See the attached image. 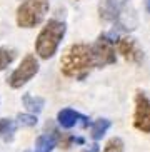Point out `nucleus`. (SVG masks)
<instances>
[{
	"label": "nucleus",
	"mask_w": 150,
	"mask_h": 152,
	"mask_svg": "<svg viewBox=\"0 0 150 152\" xmlns=\"http://www.w3.org/2000/svg\"><path fill=\"white\" fill-rule=\"evenodd\" d=\"M62 72L67 77L84 79L92 69L100 67L97 52L93 49V44H74L63 52L60 58Z\"/></svg>",
	"instance_id": "nucleus-1"
},
{
	"label": "nucleus",
	"mask_w": 150,
	"mask_h": 152,
	"mask_svg": "<svg viewBox=\"0 0 150 152\" xmlns=\"http://www.w3.org/2000/svg\"><path fill=\"white\" fill-rule=\"evenodd\" d=\"M65 30H67L65 22L57 20V18H50L49 22L45 23V27L40 30L35 40V52L39 54V57L42 58L53 57V54L57 52L58 45H60L63 35H65Z\"/></svg>",
	"instance_id": "nucleus-2"
},
{
	"label": "nucleus",
	"mask_w": 150,
	"mask_h": 152,
	"mask_svg": "<svg viewBox=\"0 0 150 152\" xmlns=\"http://www.w3.org/2000/svg\"><path fill=\"white\" fill-rule=\"evenodd\" d=\"M50 0H23L17 9V25L22 28H33L44 22L49 12Z\"/></svg>",
	"instance_id": "nucleus-3"
},
{
	"label": "nucleus",
	"mask_w": 150,
	"mask_h": 152,
	"mask_svg": "<svg viewBox=\"0 0 150 152\" xmlns=\"http://www.w3.org/2000/svg\"><path fill=\"white\" fill-rule=\"evenodd\" d=\"M39 60L35 58V55H25L23 57V60L20 62V65H18L15 70L10 74L9 77V85L12 87V89H20L22 85H25L28 80H32L33 77L37 75V72H39Z\"/></svg>",
	"instance_id": "nucleus-4"
},
{
	"label": "nucleus",
	"mask_w": 150,
	"mask_h": 152,
	"mask_svg": "<svg viewBox=\"0 0 150 152\" xmlns=\"http://www.w3.org/2000/svg\"><path fill=\"white\" fill-rule=\"evenodd\" d=\"M133 127L143 134H150V99L142 90H137L135 94Z\"/></svg>",
	"instance_id": "nucleus-5"
},
{
	"label": "nucleus",
	"mask_w": 150,
	"mask_h": 152,
	"mask_svg": "<svg viewBox=\"0 0 150 152\" xmlns=\"http://www.w3.org/2000/svg\"><path fill=\"white\" fill-rule=\"evenodd\" d=\"M119 54H122V57L125 60L132 64H140L143 60V52H142L140 45L137 44L135 39L132 37H124V39H120L119 40Z\"/></svg>",
	"instance_id": "nucleus-6"
},
{
	"label": "nucleus",
	"mask_w": 150,
	"mask_h": 152,
	"mask_svg": "<svg viewBox=\"0 0 150 152\" xmlns=\"http://www.w3.org/2000/svg\"><path fill=\"white\" fill-rule=\"evenodd\" d=\"M57 121H58V124L62 125L63 129H72V127L77 125L80 121H82L84 127H88V125H90L88 117L82 115V114H79L77 110H74V109H70V107L62 109V110L58 112L57 114Z\"/></svg>",
	"instance_id": "nucleus-7"
},
{
	"label": "nucleus",
	"mask_w": 150,
	"mask_h": 152,
	"mask_svg": "<svg viewBox=\"0 0 150 152\" xmlns=\"http://www.w3.org/2000/svg\"><path fill=\"white\" fill-rule=\"evenodd\" d=\"M127 4L128 0H102L100 7H98L100 17L103 20H117Z\"/></svg>",
	"instance_id": "nucleus-8"
},
{
	"label": "nucleus",
	"mask_w": 150,
	"mask_h": 152,
	"mask_svg": "<svg viewBox=\"0 0 150 152\" xmlns=\"http://www.w3.org/2000/svg\"><path fill=\"white\" fill-rule=\"evenodd\" d=\"M58 132L53 130V134H42L35 140V151L33 152H52V149L57 145Z\"/></svg>",
	"instance_id": "nucleus-9"
},
{
	"label": "nucleus",
	"mask_w": 150,
	"mask_h": 152,
	"mask_svg": "<svg viewBox=\"0 0 150 152\" xmlns=\"http://www.w3.org/2000/svg\"><path fill=\"white\" fill-rule=\"evenodd\" d=\"M22 104H23V107H25L28 112L39 114V112L44 110L45 100H44L42 97H33L32 94H23V97H22Z\"/></svg>",
	"instance_id": "nucleus-10"
},
{
	"label": "nucleus",
	"mask_w": 150,
	"mask_h": 152,
	"mask_svg": "<svg viewBox=\"0 0 150 152\" xmlns=\"http://www.w3.org/2000/svg\"><path fill=\"white\" fill-rule=\"evenodd\" d=\"M17 130V122L12 119H0V139H4L5 142H10L13 139V134Z\"/></svg>",
	"instance_id": "nucleus-11"
},
{
	"label": "nucleus",
	"mask_w": 150,
	"mask_h": 152,
	"mask_svg": "<svg viewBox=\"0 0 150 152\" xmlns=\"http://www.w3.org/2000/svg\"><path fill=\"white\" fill-rule=\"evenodd\" d=\"M110 121L108 119H97V121L93 122V124H90V132H92V137L95 139V140H98V139H102L103 135H105V132L108 129H110Z\"/></svg>",
	"instance_id": "nucleus-12"
},
{
	"label": "nucleus",
	"mask_w": 150,
	"mask_h": 152,
	"mask_svg": "<svg viewBox=\"0 0 150 152\" xmlns=\"http://www.w3.org/2000/svg\"><path fill=\"white\" fill-rule=\"evenodd\" d=\"M15 55H17V52L13 49H10V47H0V72L13 62Z\"/></svg>",
	"instance_id": "nucleus-13"
},
{
	"label": "nucleus",
	"mask_w": 150,
	"mask_h": 152,
	"mask_svg": "<svg viewBox=\"0 0 150 152\" xmlns=\"http://www.w3.org/2000/svg\"><path fill=\"white\" fill-rule=\"evenodd\" d=\"M124 140L120 137H112L108 142L105 144V147L102 152H124Z\"/></svg>",
	"instance_id": "nucleus-14"
},
{
	"label": "nucleus",
	"mask_w": 150,
	"mask_h": 152,
	"mask_svg": "<svg viewBox=\"0 0 150 152\" xmlns=\"http://www.w3.org/2000/svg\"><path fill=\"white\" fill-rule=\"evenodd\" d=\"M17 124L22 125V127H33V125H37V115H33V114H18Z\"/></svg>",
	"instance_id": "nucleus-15"
},
{
	"label": "nucleus",
	"mask_w": 150,
	"mask_h": 152,
	"mask_svg": "<svg viewBox=\"0 0 150 152\" xmlns=\"http://www.w3.org/2000/svg\"><path fill=\"white\" fill-rule=\"evenodd\" d=\"M145 9L150 12V0H145Z\"/></svg>",
	"instance_id": "nucleus-16"
},
{
	"label": "nucleus",
	"mask_w": 150,
	"mask_h": 152,
	"mask_svg": "<svg viewBox=\"0 0 150 152\" xmlns=\"http://www.w3.org/2000/svg\"><path fill=\"white\" fill-rule=\"evenodd\" d=\"M82 152H92V151H82Z\"/></svg>",
	"instance_id": "nucleus-17"
}]
</instances>
